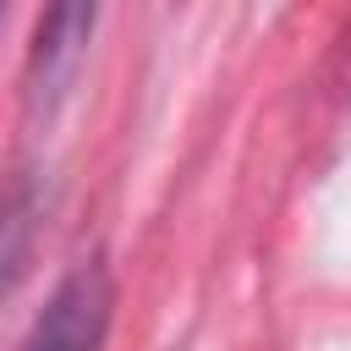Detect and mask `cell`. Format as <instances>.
I'll list each match as a JSON object with an SVG mask.
<instances>
[{
    "instance_id": "1",
    "label": "cell",
    "mask_w": 351,
    "mask_h": 351,
    "mask_svg": "<svg viewBox=\"0 0 351 351\" xmlns=\"http://www.w3.org/2000/svg\"><path fill=\"white\" fill-rule=\"evenodd\" d=\"M110 313H115V280L99 258H82L49 291L22 351H99L110 335Z\"/></svg>"
},
{
    "instance_id": "2",
    "label": "cell",
    "mask_w": 351,
    "mask_h": 351,
    "mask_svg": "<svg viewBox=\"0 0 351 351\" xmlns=\"http://www.w3.org/2000/svg\"><path fill=\"white\" fill-rule=\"evenodd\" d=\"M88 33H93V5H49V11L38 16L33 55H27L33 82H38V88H55V82L71 71L77 49L88 44Z\"/></svg>"
}]
</instances>
